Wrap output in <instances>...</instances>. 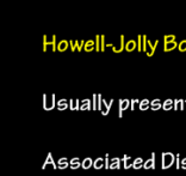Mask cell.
Instances as JSON below:
<instances>
[{"mask_svg":"<svg viewBox=\"0 0 186 176\" xmlns=\"http://www.w3.org/2000/svg\"><path fill=\"white\" fill-rule=\"evenodd\" d=\"M140 109H141V110H144V109H148V101H147V100H144V101H142V102H141V106H140Z\"/></svg>","mask_w":186,"mask_h":176,"instance_id":"cell-11","label":"cell"},{"mask_svg":"<svg viewBox=\"0 0 186 176\" xmlns=\"http://www.w3.org/2000/svg\"><path fill=\"white\" fill-rule=\"evenodd\" d=\"M161 168L162 169H168L175 163V156L172 152H163L161 155Z\"/></svg>","mask_w":186,"mask_h":176,"instance_id":"cell-1","label":"cell"},{"mask_svg":"<svg viewBox=\"0 0 186 176\" xmlns=\"http://www.w3.org/2000/svg\"><path fill=\"white\" fill-rule=\"evenodd\" d=\"M143 159L141 158V157H138V158H136V159H134V162H132V168L134 169H141L142 167H143Z\"/></svg>","mask_w":186,"mask_h":176,"instance_id":"cell-5","label":"cell"},{"mask_svg":"<svg viewBox=\"0 0 186 176\" xmlns=\"http://www.w3.org/2000/svg\"><path fill=\"white\" fill-rule=\"evenodd\" d=\"M104 165H105V158L99 157V158L94 159V162H93V168L94 169H101Z\"/></svg>","mask_w":186,"mask_h":176,"instance_id":"cell-4","label":"cell"},{"mask_svg":"<svg viewBox=\"0 0 186 176\" xmlns=\"http://www.w3.org/2000/svg\"><path fill=\"white\" fill-rule=\"evenodd\" d=\"M129 107V101H121L119 103V117H122V113L124 109H126Z\"/></svg>","mask_w":186,"mask_h":176,"instance_id":"cell-8","label":"cell"},{"mask_svg":"<svg viewBox=\"0 0 186 176\" xmlns=\"http://www.w3.org/2000/svg\"><path fill=\"white\" fill-rule=\"evenodd\" d=\"M74 109H79V103H78V101H75V108Z\"/></svg>","mask_w":186,"mask_h":176,"instance_id":"cell-27","label":"cell"},{"mask_svg":"<svg viewBox=\"0 0 186 176\" xmlns=\"http://www.w3.org/2000/svg\"><path fill=\"white\" fill-rule=\"evenodd\" d=\"M159 102H160V101L155 100V101H153V102H152V104H153V106H156V104H159Z\"/></svg>","mask_w":186,"mask_h":176,"instance_id":"cell-25","label":"cell"},{"mask_svg":"<svg viewBox=\"0 0 186 176\" xmlns=\"http://www.w3.org/2000/svg\"><path fill=\"white\" fill-rule=\"evenodd\" d=\"M180 165H181V169H185L186 170V157L184 159H181V164Z\"/></svg>","mask_w":186,"mask_h":176,"instance_id":"cell-17","label":"cell"},{"mask_svg":"<svg viewBox=\"0 0 186 176\" xmlns=\"http://www.w3.org/2000/svg\"><path fill=\"white\" fill-rule=\"evenodd\" d=\"M160 104H156V106H153L152 107V109H153V110H157V109H159V108H160Z\"/></svg>","mask_w":186,"mask_h":176,"instance_id":"cell-22","label":"cell"},{"mask_svg":"<svg viewBox=\"0 0 186 176\" xmlns=\"http://www.w3.org/2000/svg\"><path fill=\"white\" fill-rule=\"evenodd\" d=\"M79 167H81V162H76V163H70V168H72V169H78Z\"/></svg>","mask_w":186,"mask_h":176,"instance_id":"cell-16","label":"cell"},{"mask_svg":"<svg viewBox=\"0 0 186 176\" xmlns=\"http://www.w3.org/2000/svg\"><path fill=\"white\" fill-rule=\"evenodd\" d=\"M130 156H128V155H124L123 156V161L124 162V169H129V168H131L132 167V163H130Z\"/></svg>","mask_w":186,"mask_h":176,"instance_id":"cell-7","label":"cell"},{"mask_svg":"<svg viewBox=\"0 0 186 176\" xmlns=\"http://www.w3.org/2000/svg\"><path fill=\"white\" fill-rule=\"evenodd\" d=\"M175 159H177V169H179L181 165V161H180V155L179 153H177V157H175Z\"/></svg>","mask_w":186,"mask_h":176,"instance_id":"cell-15","label":"cell"},{"mask_svg":"<svg viewBox=\"0 0 186 176\" xmlns=\"http://www.w3.org/2000/svg\"><path fill=\"white\" fill-rule=\"evenodd\" d=\"M184 104H183V101H179V109H183Z\"/></svg>","mask_w":186,"mask_h":176,"instance_id":"cell-24","label":"cell"},{"mask_svg":"<svg viewBox=\"0 0 186 176\" xmlns=\"http://www.w3.org/2000/svg\"><path fill=\"white\" fill-rule=\"evenodd\" d=\"M115 162H121V159H119V158H117V157H115V158H112V159H111V163H115ZM111 163H110V164H111Z\"/></svg>","mask_w":186,"mask_h":176,"instance_id":"cell-21","label":"cell"},{"mask_svg":"<svg viewBox=\"0 0 186 176\" xmlns=\"http://www.w3.org/2000/svg\"><path fill=\"white\" fill-rule=\"evenodd\" d=\"M143 168L144 169H155V153H152V157L149 159H147L144 163H143Z\"/></svg>","mask_w":186,"mask_h":176,"instance_id":"cell-2","label":"cell"},{"mask_svg":"<svg viewBox=\"0 0 186 176\" xmlns=\"http://www.w3.org/2000/svg\"><path fill=\"white\" fill-rule=\"evenodd\" d=\"M110 169H121V162H115L110 164Z\"/></svg>","mask_w":186,"mask_h":176,"instance_id":"cell-9","label":"cell"},{"mask_svg":"<svg viewBox=\"0 0 186 176\" xmlns=\"http://www.w3.org/2000/svg\"><path fill=\"white\" fill-rule=\"evenodd\" d=\"M85 109H91L90 103H87V104H82V106H81V110H85Z\"/></svg>","mask_w":186,"mask_h":176,"instance_id":"cell-20","label":"cell"},{"mask_svg":"<svg viewBox=\"0 0 186 176\" xmlns=\"http://www.w3.org/2000/svg\"><path fill=\"white\" fill-rule=\"evenodd\" d=\"M175 109H179V101H175Z\"/></svg>","mask_w":186,"mask_h":176,"instance_id":"cell-26","label":"cell"},{"mask_svg":"<svg viewBox=\"0 0 186 176\" xmlns=\"http://www.w3.org/2000/svg\"><path fill=\"white\" fill-rule=\"evenodd\" d=\"M109 153L105 155V169H110V159H109Z\"/></svg>","mask_w":186,"mask_h":176,"instance_id":"cell-12","label":"cell"},{"mask_svg":"<svg viewBox=\"0 0 186 176\" xmlns=\"http://www.w3.org/2000/svg\"><path fill=\"white\" fill-rule=\"evenodd\" d=\"M171 106H172V101L168 100V101L165 102V104H163V109H165V110H168V109H171Z\"/></svg>","mask_w":186,"mask_h":176,"instance_id":"cell-13","label":"cell"},{"mask_svg":"<svg viewBox=\"0 0 186 176\" xmlns=\"http://www.w3.org/2000/svg\"><path fill=\"white\" fill-rule=\"evenodd\" d=\"M76 162H80V158L79 157H74V158H72L69 161V163H76Z\"/></svg>","mask_w":186,"mask_h":176,"instance_id":"cell-18","label":"cell"},{"mask_svg":"<svg viewBox=\"0 0 186 176\" xmlns=\"http://www.w3.org/2000/svg\"><path fill=\"white\" fill-rule=\"evenodd\" d=\"M63 162H68V158H66V157H62V158H60V159L57 161V164H60V163H63Z\"/></svg>","mask_w":186,"mask_h":176,"instance_id":"cell-19","label":"cell"},{"mask_svg":"<svg viewBox=\"0 0 186 176\" xmlns=\"http://www.w3.org/2000/svg\"><path fill=\"white\" fill-rule=\"evenodd\" d=\"M68 165H70V163H69V162H63V163L57 164V169H66Z\"/></svg>","mask_w":186,"mask_h":176,"instance_id":"cell-10","label":"cell"},{"mask_svg":"<svg viewBox=\"0 0 186 176\" xmlns=\"http://www.w3.org/2000/svg\"><path fill=\"white\" fill-rule=\"evenodd\" d=\"M81 167H82V169H90L91 167H93L92 158H90V157L85 158V159L82 161V163H81Z\"/></svg>","mask_w":186,"mask_h":176,"instance_id":"cell-6","label":"cell"},{"mask_svg":"<svg viewBox=\"0 0 186 176\" xmlns=\"http://www.w3.org/2000/svg\"><path fill=\"white\" fill-rule=\"evenodd\" d=\"M136 103H137V101H136V100H134V101L131 102V109H134V107H135Z\"/></svg>","mask_w":186,"mask_h":176,"instance_id":"cell-23","label":"cell"},{"mask_svg":"<svg viewBox=\"0 0 186 176\" xmlns=\"http://www.w3.org/2000/svg\"><path fill=\"white\" fill-rule=\"evenodd\" d=\"M66 108H67L66 101H64V100H63V101H60V102H59V109L62 110V109H66Z\"/></svg>","mask_w":186,"mask_h":176,"instance_id":"cell-14","label":"cell"},{"mask_svg":"<svg viewBox=\"0 0 186 176\" xmlns=\"http://www.w3.org/2000/svg\"><path fill=\"white\" fill-rule=\"evenodd\" d=\"M48 164H51L54 169H57V165L55 164V162H54V158H53V155H51L50 152L48 153V157H47V159H45V162H44V164L42 165V169H45V167H47Z\"/></svg>","mask_w":186,"mask_h":176,"instance_id":"cell-3","label":"cell"}]
</instances>
